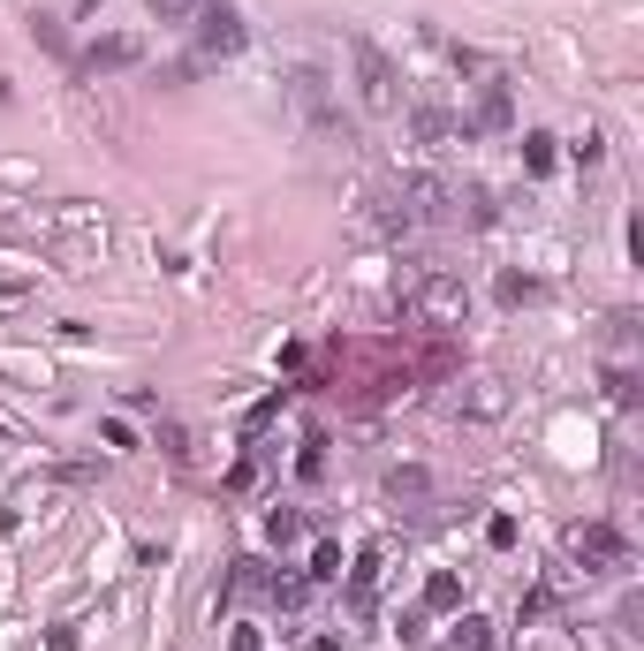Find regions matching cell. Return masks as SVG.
I'll use <instances>...</instances> for the list:
<instances>
[{
  "label": "cell",
  "mask_w": 644,
  "mask_h": 651,
  "mask_svg": "<svg viewBox=\"0 0 644 651\" xmlns=\"http://www.w3.org/2000/svg\"><path fill=\"white\" fill-rule=\"evenodd\" d=\"M569 561L584 576H630V538L615 523H576L569 530Z\"/></svg>",
  "instance_id": "1"
},
{
  "label": "cell",
  "mask_w": 644,
  "mask_h": 651,
  "mask_svg": "<svg viewBox=\"0 0 644 651\" xmlns=\"http://www.w3.org/2000/svg\"><path fill=\"white\" fill-rule=\"evenodd\" d=\"M349 61H356V99H364V114H394V61L364 38V30H349Z\"/></svg>",
  "instance_id": "2"
},
{
  "label": "cell",
  "mask_w": 644,
  "mask_h": 651,
  "mask_svg": "<svg viewBox=\"0 0 644 651\" xmlns=\"http://www.w3.org/2000/svg\"><path fill=\"white\" fill-rule=\"evenodd\" d=\"M417 319H425V326H463V319H471V288H463V273H425V281H417Z\"/></svg>",
  "instance_id": "3"
},
{
  "label": "cell",
  "mask_w": 644,
  "mask_h": 651,
  "mask_svg": "<svg viewBox=\"0 0 644 651\" xmlns=\"http://www.w3.org/2000/svg\"><path fill=\"white\" fill-rule=\"evenodd\" d=\"M197 46H205V61H228V53L251 46V30H243V15H235L228 0H205V8H197Z\"/></svg>",
  "instance_id": "4"
},
{
  "label": "cell",
  "mask_w": 644,
  "mask_h": 651,
  "mask_svg": "<svg viewBox=\"0 0 644 651\" xmlns=\"http://www.w3.org/2000/svg\"><path fill=\"white\" fill-rule=\"evenodd\" d=\"M508 114H515V107H508V76H500V69H485V76H478V99H471V122H463V137H471V130H478V137L508 130Z\"/></svg>",
  "instance_id": "5"
},
{
  "label": "cell",
  "mask_w": 644,
  "mask_h": 651,
  "mask_svg": "<svg viewBox=\"0 0 644 651\" xmlns=\"http://www.w3.org/2000/svg\"><path fill=\"white\" fill-rule=\"evenodd\" d=\"M137 61H145V38H130V30H107V38L84 46V69H92V76H107V69H137Z\"/></svg>",
  "instance_id": "6"
},
{
  "label": "cell",
  "mask_w": 644,
  "mask_h": 651,
  "mask_svg": "<svg viewBox=\"0 0 644 651\" xmlns=\"http://www.w3.org/2000/svg\"><path fill=\"white\" fill-rule=\"evenodd\" d=\"M379 568H387L379 545H364V553L349 561V606H356V614H372V599H379Z\"/></svg>",
  "instance_id": "7"
},
{
  "label": "cell",
  "mask_w": 644,
  "mask_h": 651,
  "mask_svg": "<svg viewBox=\"0 0 644 651\" xmlns=\"http://www.w3.org/2000/svg\"><path fill=\"white\" fill-rule=\"evenodd\" d=\"M448 644H455V651H500V629H493L485 614H463V606H455V629H448Z\"/></svg>",
  "instance_id": "8"
},
{
  "label": "cell",
  "mask_w": 644,
  "mask_h": 651,
  "mask_svg": "<svg viewBox=\"0 0 644 651\" xmlns=\"http://www.w3.org/2000/svg\"><path fill=\"white\" fill-rule=\"evenodd\" d=\"M455 606H463V576L455 568H433L425 576V614H455Z\"/></svg>",
  "instance_id": "9"
},
{
  "label": "cell",
  "mask_w": 644,
  "mask_h": 651,
  "mask_svg": "<svg viewBox=\"0 0 644 651\" xmlns=\"http://www.w3.org/2000/svg\"><path fill=\"white\" fill-rule=\"evenodd\" d=\"M500 409H508L500 379H471V394H463V417H500Z\"/></svg>",
  "instance_id": "10"
},
{
  "label": "cell",
  "mask_w": 644,
  "mask_h": 651,
  "mask_svg": "<svg viewBox=\"0 0 644 651\" xmlns=\"http://www.w3.org/2000/svg\"><path fill=\"white\" fill-rule=\"evenodd\" d=\"M523 174H554V137H546V130L523 137Z\"/></svg>",
  "instance_id": "11"
},
{
  "label": "cell",
  "mask_w": 644,
  "mask_h": 651,
  "mask_svg": "<svg viewBox=\"0 0 644 651\" xmlns=\"http://www.w3.org/2000/svg\"><path fill=\"white\" fill-rule=\"evenodd\" d=\"M576 644L584 651H622V629H615V622H576Z\"/></svg>",
  "instance_id": "12"
},
{
  "label": "cell",
  "mask_w": 644,
  "mask_h": 651,
  "mask_svg": "<svg viewBox=\"0 0 644 651\" xmlns=\"http://www.w3.org/2000/svg\"><path fill=\"white\" fill-rule=\"evenodd\" d=\"M425 492H433V478H425V470H417V463H410V470H394V478H387V500H425Z\"/></svg>",
  "instance_id": "13"
},
{
  "label": "cell",
  "mask_w": 644,
  "mask_h": 651,
  "mask_svg": "<svg viewBox=\"0 0 644 651\" xmlns=\"http://www.w3.org/2000/svg\"><path fill=\"white\" fill-rule=\"evenodd\" d=\"M304 576H312V584H333V576H341V545H333V538L312 545V568H304Z\"/></svg>",
  "instance_id": "14"
},
{
  "label": "cell",
  "mask_w": 644,
  "mask_h": 651,
  "mask_svg": "<svg viewBox=\"0 0 644 651\" xmlns=\"http://www.w3.org/2000/svg\"><path fill=\"white\" fill-rule=\"evenodd\" d=\"M266 591H274V606H289V614H296V606L312 599V576H274Z\"/></svg>",
  "instance_id": "15"
},
{
  "label": "cell",
  "mask_w": 644,
  "mask_h": 651,
  "mask_svg": "<svg viewBox=\"0 0 644 651\" xmlns=\"http://www.w3.org/2000/svg\"><path fill=\"white\" fill-rule=\"evenodd\" d=\"M546 288L531 281V273H500V304H538Z\"/></svg>",
  "instance_id": "16"
},
{
  "label": "cell",
  "mask_w": 644,
  "mask_h": 651,
  "mask_svg": "<svg viewBox=\"0 0 644 651\" xmlns=\"http://www.w3.org/2000/svg\"><path fill=\"white\" fill-rule=\"evenodd\" d=\"M266 538H274V545H296V538H304V515L274 507V515H266Z\"/></svg>",
  "instance_id": "17"
},
{
  "label": "cell",
  "mask_w": 644,
  "mask_h": 651,
  "mask_svg": "<svg viewBox=\"0 0 644 651\" xmlns=\"http://www.w3.org/2000/svg\"><path fill=\"white\" fill-rule=\"evenodd\" d=\"M228 584H235V591H266L274 576H266V561H235V576H228Z\"/></svg>",
  "instance_id": "18"
},
{
  "label": "cell",
  "mask_w": 644,
  "mask_h": 651,
  "mask_svg": "<svg viewBox=\"0 0 644 651\" xmlns=\"http://www.w3.org/2000/svg\"><path fill=\"white\" fill-rule=\"evenodd\" d=\"M145 8H153V15H160V23H190V15H197V8H205V0H145Z\"/></svg>",
  "instance_id": "19"
},
{
  "label": "cell",
  "mask_w": 644,
  "mask_h": 651,
  "mask_svg": "<svg viewBox=\"0 0 644 651\" xmlns=\"http://www.w3.org/2000/svg\"><path fill=\"white\" fill-rule=\"evenodd\" d=\"M569 152H576V167H599V152H607V137H599V130H584V137H576Z\"/></svg>",
  "instance_id": "20"
},
{
  "label": "cell",
  "mask_w": 644,
  "mask_h": 651,
  "mask_svg": "<svg viewBox=\"0 0 644 651\" xmlns=\"http://www.w3.org/2000/svg\"><path fill=\"white\" fill-rule=\"evenodd\" d=\"M485 545H500V553H508V545H515V515H493V523H485Z\"/></svg>",
  "instance_id": "21"
},
{
  "label": "cell",
  "mask_w": 644,
  "mask_h": 651,
  "mask_svg": "<svg viewBox=\"0 0 644 651\" xmlns=\"http://www.w3.org/2000/svg\"><path fill=\"white\" fill-rule=\"evenodd\" d=\"M296 470H304V478H319V470H326V440H304V455H296Z\"/></svg>",
  "instance_id": "22"
},
{
  "label": "cell",
  "mask_w": 644,
  "mask_h": 651,
  "mask_svg": "<svg viewBox=\"0 0 644 651\" xmlns=\"http://www.w3.org/2000/svg\"><path fill=\"white\" fill-rule=\"evenodd\" d=\"M76 644H84V629H76V622H61V629L46 637V651H76Z\"/></svg>",
  "instance_id": "23"
},
{
  "label": "cell",
  "mask_w": 644,
  "mask_h": 651,
  "mask_svg": "<svg viewBox=\"0 0 644 651\" xmlns=\"http://www.w3.org/2000/svg\"><path fill=\"white\" fill-rule=\"evenodd\" d=\"M228 651H266V637H258V629H235V637H228Z\"/></svg>",
  "instance_id": "24"
},
{
  "label": "cell",
  "mask_w": 644,
  "mask_h": 651,
  "mask_svg": "<svg viewBox=\"0 0 644 651\" xmlns=\"http://www.w3.org/2000/svg\"><path fill=\"white\" fill-rule=\"evenodd\" d=\"M296 651H341V637H304Z\"/></svg>",
  "instance_id": "25"
}]
</instances>
